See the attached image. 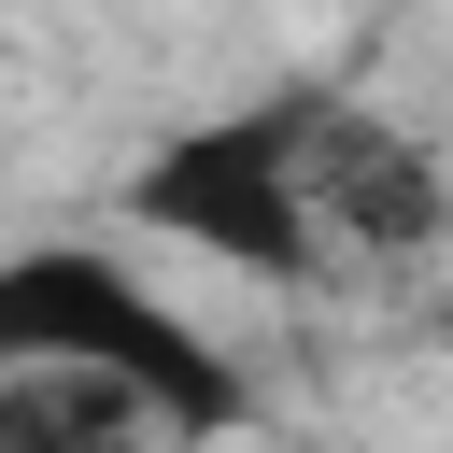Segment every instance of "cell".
<instances>
[{"label":"cell","instance_id":"obj_1","mask_svg":"<svg viewBox=\"0 0 453 453\" xmlns=\"http://www.w3.org/2000/svg\"><path fill=\"white\" fill-rule=\"evenodd\" d=\"M0 368H113L170 439H241L269 396L184 297H156L113 241H14L0 255Z\"/></svg>","mask_w":453,"mask_h":453},{"label":"cell","instance_id":"obj_2","mask_svg":"<svg viewBox=\"0 0 453 453\" xmlns=\"http://www.w3.org/2000/svg\"><path fill=\"white\" fill-rule=\"evenodd\" d=\"M311 113H326V85H269V99L184 113V127L142 142V170L113 184V212L156 226V241H184V255H226L269 297H311L340 269L326 226H311Z\"/></svg>","mask_w":453,"mask_h":453},{"label":"cell","instance_id":"obj_3","mask_svg":"<svg viewBox=\"0 0 453 453\" xmlns=\"http://www.w3.org/2000/svg\"><path fill=\"white\" fill-rule=\"evenodd\" d=\"M311 226L340 269H425L453 241V170L425 127L368 113V99H326L311 113Z\"/></svg>","mask_w":453,"mask_h":453},{"label":"cell","instance_id":"obj_4","mask_svg":"<svg viewBox=\"0 0 453 453\" xmlns=\"http://www.w3.org/2000/svg\"><path fill=\"white\" fill-rule=\"evenodd\" d=\"M170 425L113 368H0V453H156Z\"/></svg>","mask_w":453,"mask_h":453},{"label":"cell","instance_id":"obj_5","mask_svg":"<svg viewBox=\"0 0 453 453\" xmlns=\"http://www.w3.org/2000/svg\"><path fill=\"white\" fill-rule=\"evenodd\" d=\"M0 42H14V0H0Z\"/></svg>","mask_w":453,"mask_h":453}]
</instances>
